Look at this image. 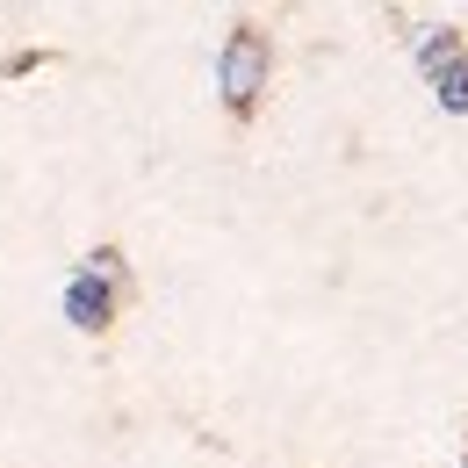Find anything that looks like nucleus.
<instances>
[{"label":"nucleus","instance_id":"f257e3e1","mask_svg":"<svg viewBox=\"0 0 468 468\" xmlns=\"http://www.w3.org/2000/svg\"><path fill=\"white\" fill-rule=\"evenodd\" d=\"M260 72H267V44H260L252 29H238L231 51H224V101H231V109H252V94H260Z\"/></svg>","mask_w":468,"mask_h":468}]
</instances>
